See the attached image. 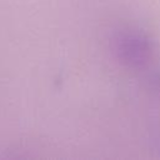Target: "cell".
<instances>
[{
  "mask_svg": "<svg viewBox=\"0 0 160 160\" xmlns=\"http://www.w3.org/2000/svg\"><path fill=\"white\" fill-rule=\"evenodd\" d=\"M114 41L118 58L130 68L144 66L151 56V42L139 30H122L116 35Z\"/></svg>",
  "mask_w": 160,
  "mask_h": 160,
  "instance_id": "1",
  "label": "cell"
},
{
  "mask_svg": "<svg viewBox=\"0 0 160 160\" xmlns=\"http://www.w3.org/2000/svg\"><path fill=\"white\" fill-rule=\"evenodd\" d=\"M150 82H151V88L154 89V91H156L160 95V71L154 72L150 76Z\"/></svg>",
  "mask_w": 160,
  "mask_h": 160,
  "instance_id": "2",
  "label": "cell"
}]
</instances>
